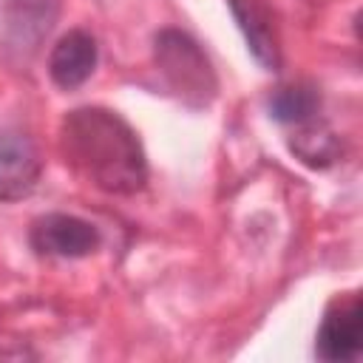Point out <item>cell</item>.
Segmentation results:
<instances>
[{
  "label": "cell",
  "mask_w": 363,
  "mask_h": 363,
  "mask_svg": "<svg viewBox=\"0 0 363 363\" xmlns=\"http://www.w3.org/2000/svg\"><path fill=\"white\" fill-rule=\"evenodd\" d=\"M62 162L88 184L133 196L147 182V162L130 125L105 108H77L60 125Z\"/></svg>",
  "instance_id": "cell-1"
},
{
  "label": "cell",
  "mask_w": 363,
  "mask_h": 363,
  "mask_svg": "<svg viewBox=\"0 0 363 363\" xmlns=\"http://www.w3.org/2000/svg\"><path fill=\"white\" fill-rule=\"evenodd\" d=\"M156 65L167 79L170 91L182 102L193 108H204L213 102L218 88L216 74L210 68V60L199 48V43L184 31L164 28L156 34Z\"/></svg>",
  "instance_id": "cell-2"
},
{
  "label": "cell",
  "mask_w": 363,
  "mask_h": 363,
  "mask_svg": "<svg viewBox=\"0 0 363 363\" xmlns=\"http://www.w3.org/2000/svg\"><path fill=\"white\" fill-rule=\"evenodd\" d=\"M360 346H363V303L357 292H349L329 303L318 329L315 352L320 360L343 363L357 357Z\"/></svg>",
  "instance_id": "cell-3"
},
{
  "label": "cell",
  "mask_w": 363,
  "mask_h": 363,
  "mask_svg": "<svg viewBox=\"0 0 363 363\" xmlns=\"http://www.w3.org/2000/svg\"><path fill=\"white\" fill-rule=\"evenodd\" d=\"M28 238L40 255H57V258H85L99 247L96 227L65 213L40 216L31 224Z\"/></svg>",
  "instance_id": "cell-4"
},
{
  "label": "cell",
  "mask_w": 363,
  "mask_h": 363,
  "mask_svg": "<svg viewBox=\"0 0 363 363\" xmlns=\"http://www.w3.org/2000/svg\"><path fill=\"white\" fill-rule=\"evenodd\" d=\"M57 14V0H6L3 9V45L9 54L28 60L40 40L48 34Z\"/></svg>",
  "instance_id": "cell-5"
},
{
  "label": "cell",
  "mask_w": 363,
  "mask_h": 363,
  "mask_svg": "<svg viewBox=\"0 0 363 363\" xmlns=\"http://www.w3.org/2000/svg\"><path fill=\"white\" fill-rule=\"evenodd\" d=\"M40 153L26 133L0 130V201L26 199L40 182Z\"/></svg>",
  "instance_id": "cell-6"
},
{
  "label": "cell",
  "mask_w": 363,
  "mask_h": 363,
  "mask_svg": "<svg viewBox=\"0 0 363 363\" xmlns=\"http://www.w3.org/2000/svg\"><path fill=\"white\" fill-rule=\"evenodd\" d=\"M94 68H96V43L88 31L79 28L60 37V43L48 57V74L65 91L82 85L94 74Z\"/></svg>",
  "instance_id": "cell-7"
},
{
  "label": "cell",
  "mask_w": 363,
  "mask_h": 363,
  "mask_svg": "<svg viewBox=\"0 0 363 363\" xmlns=\"http://www.w3.org/2000/svg\"><path fill=\"white\" fill-rule=\"evenodd\" d=\"M230 9L250 43L252 57L264 68H278V37L272 28V17L261 0H230Z\"/></svg>",
  "instance_id": "cell-8"
},
{
  "label": "cell",
  "mask_w": 363,
  "mask_h": 363,
  "mask_svg": "<svg viewBox=\"0 0 363 363\" xmlns=\"http://www.w3.org/2000/svg\"><path fill=\"white\" fill-rule=\"evenodd\" d=\"M318 105H320V96H318L315 88H309V85H286L269 99V113L278 122L303 125V122H309L315 116Z\"/></svg>",
  "instance_id": "cell-9"
},
{
  "label": "cell",
  "mask_w": 363,
  "mask_h": 363,
  "mask_svg": "<svg viewBox=\"0 0 363 363\" xmlns=\"http://www.w3.org/2000/svg\"><path fill=\"white\" fill-rule=\"evenodd\" d=\"M292 150L312 167H326L335 153H337V142L332 133H315V130H303L292 139Z\"/></svg>",
  "instance_id": "cell-10"
}]
</instances>
